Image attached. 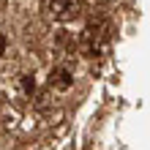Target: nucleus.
Masks as SVG:
<instances>
[{
	"label": "nucleus",
	"mask_w": 150,
	"mask_h": 150,
	"mask_svg": "<svg viewBox=\"0 0 150 150\" xmlns=\"http://www.w3.org/2000/svg\"><path fill=\"white\" fill-rule=\"evenodd\" d=\"M109 38H112V28L107 22H90L82 33V49L90 57L96 55H107L109 49Z\"/></svg>",
	"instance_id": "obj_1"
},
{
	"label": "nucleus",
	"mask_w": 150,
	"mask_h": 150,
	"mask_svg": "<svg viewBox=\"0 0 150 150\" xmlns=\"http://www.w3.org/2000/svg\"><path fill=\"white\" fill-rule=\"evenodd\" d=\"M82 3L79 0H44V14L55 22H71L79 16Z\"/></svg>",
	"instance_id": "obj_2"
},
{
	"label": "nucleus",
	"mask_w": 150,
	"mask_h": 150,
	"mask_svg": "<svg viewBox=\"0 0 150 150\" xmlns=\"http://www.w3.org/2000/svg\"><path fill=\"white\" fill-rule=\"evenodd\" d=\"M71 82H74V76L68 74L66 68H55V71H52V76H49V85L57 87V90H68V87H71Z\"/></svg>",
	"instance_id": "obj_3"
},
{
	"label": "nucleus",
	"mask_w": 150,
	"mask_h": 150,
	"mask_svg": "<svg viewBox=\"0 0 150 150\" xmlns=\"http://www.w3.org/2000/svg\"><path fill=\"white\" fill-rule=\"evenodd\" d=\"M6 52V38H3V33H0V55Z\"/></svg>",
	"instance_id": "obj_4"
},
{
	"label": "nucleus",
	"mask_w": 150,
	"mask_h": 150,
	"mask_svg": "<svg viewBox=\"0 0 150 150\" xmlns=\"http://www.w3.org/2000/svg\"><path fill=\"white\" fill-rule=\"evenodd\" d=\"M96 3H109V0H96Z\"/></svg>",
	"instance_id": "obj_5"
}]
</instances>
